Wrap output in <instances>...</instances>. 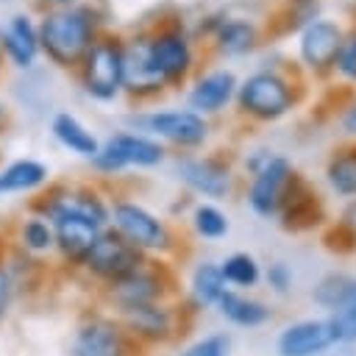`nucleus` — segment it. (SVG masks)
Instances as JSON below:
<instances>
[{"instance_id": "16", "label": "nucleus", "mask_w": 356, "mask_h": 356, "mask_svg": "<svg viewBox=\"0 0 356 356\" xmlns=\"http://www.w3.org/2000/svg\"><path fill=\"white\" fill-rule=\"evenodd\" d=\"M0 47L17 67H31L39 53L36 25L25 14H14L6 28H0Z\"/></svg>"}, {"instance_id": "25", "label": "nucleus", "mask_w": 356, "mask_h": 356, "mask_svg": "<svg viewBox=\"0 0 356 356\" xmlns=\"http://www.w3.org/2000/svg\"><path fill=\"white\" fill-rule=\"evenodd\" d=\"M222 292H225V278L220 273V264L203 261L192 273V295H195V300L209 306V303H217Z\"/></svg>"}, {"instance_id": "7", "label": "nucleus", "mask_w": 356, "mask_h": 356, "mask_svg": "<svg viewBox=\"0 0 356 356\" xmlns=\"http://www.w3.org/2000/svg\"><path fill=\"white\" fill-rule=\"evenodd\" d=\"M345 28L331 17H312L298 31V61L312 75H331L345 42Z\"/></svg>"}, {"instance_id": "35", "label": "nucleus", "mask_w": 356, "mask_h": 356, "mask_svg": "<svg viewBox=\"0 0 356 356\" xmlns=\"http://www.w3.org/2000/svg\"><path fill=\"white\" fill-rule=\"evenodd\" d=\"M8 300H11V278H8V273L0 267V317H3L6 309H8Z\"/></svg>"}, {"instance_id": "5", "label": "nucleus", "mask_w": 356, "mask_h": 356, "mask_svg": "<svg viewBox=\"0 0 356 356\" xmlns=\"http://www.w3.org/2000/svg\"><path fill=\"white\" fill-rule=\"evenodd\" d=\"M78 70L83 89L95 100H114L122 89V39L100 33Z\"/></svg>"}, {"instance_id": "19", "label": "nucleus", "mask_w": 356, "mask_h": 356, "mask_svg": "<svg viewBox=\"0 0 356 356\" xmlns=\"http://www.w3.org/2000/svg\"><path fill=\"white\" fill-rule=\"evenodd\" d=\"M53 136L64 145V147H70L72 153H81V156H86V159H95L97 156V150H100V142H97V136L75 117V114H70V111H58L56 117H53Z\"/></svg>"}, {"instance_id": "27", "label": "nucleus", "mask_w": 356, "mask_h": 356, "mask_svg": "<svg viewBox=\"0 0 356 356\" xmlns=\"http://www.w3.org/2000/svg\"><path fill=\"white\" fill-rule=\"evenodd\" d=\"M328 325H331L337 342H350V339H356V278H353V286H350L348 298H345V300L334 309V314L328 317Z\"/></svg>"}, {"instance_id": "8", "label": "nucleus", "mask_w": 356, "mask_h": 356, "mask_svg": "<svg viewBox=\"0 0 356 356\" xmlns=\"http://www.w3.org/2000/svg\"><path fill=\"white\" fill-rule=\"evenodd\" d=\"M86 264L89 273L106 278V281H120L131 273H136L145 264V256L136 245H131L117 228H103L95 242L89 245V250L81 259Z\"/></svg>"}, {"instance_id": "38", "label": "nucleus", "mask_w": 356, "mask_h": 356, "mask_svg": "<svg viewBox=\"0 0 356 356\" xmlns=\"http://www.w3.org/2000/svg\"><path fill=\"white\" fill-rule=\"evenodd\" d=\"M3 117H6V111H3V106H0V122H3Z\"/></svg>"}, {"instance_id": "26", "label": "nucleus", "mask_w": 356, "mask_h": 356, "mask_svg": "<svg viewBox=\"0 0 356 356\" xmlns=\"http://www.w3.org/2000/svg\"><path fill=\"white\" fill-rule=\"evenodd\" d=\"M220 273L225 278V284H234V286H253L259 281V264L250 253H231L222 264H220Z\"/></svg>"}, {"instance_id": "18", "label": "nucleus", "mask_w": 356, "mask_h": 356, "mask_svg": "<svg viewBox=\"0 0 356 356\" xmlns=\"http://www.w3.org/2000/svg\"><path fill=\"white\" fill-rule=\"evenodd\" d=\"M278 214L284 217L286 228H306V225L317 222V195L309 189V184L298 172H295L292 184L281 200Z\"/></svg>"}, {"instance_id": "21", "label": "nucleus", "mask_w": 356, "mask_h": 356, "mask_svg": "<svg viewBox=\"0 0 356 356\" xmlns=\"http://www.w3.org/2000/svg\"><path fill=\"white\" fill-rule=\"evenodd\" d=\"M122 317L128 323L131 331L142 334V337H167L172 331V314L159 306V303H142V306H128L122 309Z\"/></svg>"}, {"instance_id": "12", "label": "nucleus", "mask_w": 356, "mask_h": 356, "mask_svg": "<svg viewBox=\"0 0 356 356\" xmlns=\"http://www.w3.org/2000/svg\"><path fill=\"white\" fill-rule=\"evenodd\" d=\"M209 36H211L209 44L222 58L248 56V53H253L261 44V28H259L256 19H250V17H231L225 11H220L217 17H211Z\"/></svg>"}, {"instance_id": "33", "label": "nucleus", "mask_w": 356, "mask_h": 356, "mask_svg": "<svg viewBox=\"0 0 356 356\" xmlns=\"http://www.w3.org/2000/svg\"><path fill=\"white\" fill-rule=\"evenodd\" d=\"M267 281H270V286H273V289L286 292V289L292 286V270H289L284 261H275V264L267 270Z\"/></svg>"}, {"instance_id": "32", "label": "nucleus", "mask_w": 356, "mask_h": 356, "mask_svg": "<svg viewBox=\"0 0 356 356\" xmlns=\"http://www.w3.org/2000/svg\"><path fill=\"white\" fill-rule=\"evenodd\" d=\"M225 353H228V337L214 334V337H206V339L195 342L181 356H225Z\"/></svg>"}, {"instance_id": "30", "label": "nucleus", "mask_w": 356, "mask_h": 356, "mask_svg": "<svg viewBox=\"0 0 356 356\" xmlns=\"http://www.w3.org/2000/svg\"><path fill=\"white\" fill-rule=\"evenodd\" d=\"M22 242H25V248H31V250H50V248L56 245L50 222H44L42 217L25 220V225H22Z\"/></svg>"}, {"instance_id": "23", "label": "nucleus", "mask_w": 356, "mask_h": 356, "mask_svg": "<svg viewBox=\"0 0 356 356\" xmlns=\"http://www.w3.org/2000/svg\"><path fill=\"white\" fill-rule=\"evenodd\" d=\"M325 178L331 189L342 197H356V145L334 153L325 164Z\"/></svg>"}, {"instance_id": "4", "label": "nucleus", "mask_w": 356, "mask_h": 356, "mask_svg": "<svg viewBox=\"0 0 356 356\" xmlns=\"http://www.w3.org/2000/svg\"><path fill=\"white\" fill-rule=\"evenodd\" d=\"M145 53L153 75L164 89L181 86L195 67V47L181 25H164L145 33Z\"/></svg>"}, {"instance_id": "11", "label": "nucleus", "mask_w": 356, "mask_h": 356, "mask_svg": "<svg viewBox=\"0 0 356 356\" xmlns=\"http://www.w3.org/2000/svg\"><path fill=\"white\" fill-rule=\"evenodd\" d=\"M114 228L139 250H164L170 248V231L167 225L150 214L145 206L131 203V200H120L114 203Z\"/></svg>"}, {"instance_id": "9", "label": "nucleus", "mask_w": 356, "mask_h": 356, "mask_svg": "<svg viewBox=\"0 0 356 356\" xmlns=\"http://www.w3.org/2000/svg\"><path fill=\"white\" fill-rule=\"evenodd\" d=\"M161 159H164L161 142H156L145 134L122 131L100 145L92 164L103 172H117L122 167H156V164H161Z\"/></svg>"}, {"instance_id": "15", "label": "nucleus", "mask_w": 356, "mask_h": 356, "mask_svg": "<svg viewBox=\"0 0 356 356\" xmlns=\"http://www.w3.org/2000/svg\"><path fill=\"white\" fill-rule=\"evenodd\" d=\"M334 342L337 339H334L328 320H303V323L284 328V334L278 337V353L281 356H317Z\"/></svg>"}, {"instance_id": "22", "label": "nucleus", "mask_w": 356, "mask_h": 356, "mask_svg": "<svg viewBox=\"0 0 356 356\" xmlns=\"http://www.w3.org/2000/svg\"><path fill=\"white\" fill-rule=\"evenodd\" d=\"M47 181V167L33 159H19L0 172V192H25Z\"/></svg>"}, {"instance_id": "13", "label": "nucleus", "mask_w": 356, "mask_h": 356, "mask_svg": "<svg viewBox=\"0 0 356 356\" xmlns=\"http://www.w3.org/2000/svg\"><path fill=\"white\" fill-rule=\"evenodd\" d=\"M236 86H239V78H236L234 70L214 67V70L195 78V83L186 92V108L200 114V117L220 114L222 108H228L234 103Z\"/></svg>"}, {"instance_id": "20", "label": "nucleus", "mask_w": 356, "mask_h": 356, "mask_svg": "<svg viewBox=\"0 0 356 356\" xmlns=\"http://www.w3.org/2000/svg\"><path fill=\"white\" fill-rule=\"evenodd\" d=\"M114 286V298L122 309L128 306H142V303H156L159 292H161V284L156 281V275H150L145 267H139L136 273L120 278L111 284Z\"/></svg>"}, {"instance_id": "36", "label": "nucleus", "mask_w": 356, "mask_h": 356, "mask_svg": "<svg viewBox=\"0 0 356 356\" xmlns=\"http://www.w3.org/2000/svg\"><path fill=\"white\" fill-rule=\"evenodd\" d=\"M47 6H56V8H67V6H81L83 0H42Z\"/></svg>"}, {"instance_id": "1", "label": "nucleus", "mask_w": 356, "mask_h": 356, "mask_svg": "<svg viewBox=\"0 0 356 356\" xmlns=\"http://www.w3.org/2000/svg\"><path fill=\"white\" fill-rule=\"evenodd\" d=\"M36 36H39V50H44V56L53 64H58L64 70L81 67L92 42L100 36L97 14L86 3L53 8L36 25Z\"/></svg>"}, {"instance_id": "34", "label": "nucleus", "mask_w": 356, "mask_h": 356, "mask_svg": "<svg viewBox=\"0 0 356 356\" xmlns=\"http://www.w3.org/2000/svg\"><path fill=\"white\" fill-rule=\"evenodd\" d=\"M339 125H342V131H345L348 136L356 139V100L348 103V106L342 108V114H339Z\"/></svg>"}, {"instance_id": "17", "label": "nucleus", "mask_w": 356, "mask_h": 356, "mask_svg": "<svg viewBox=\"0 0 356 356\" xmlns=\"http://www.w3.org/2000/svg\"><path fill=\"white\" fill-rule=\"evenodd\" d=\"M72 353L75 356H122L125 342H122V334L111 323L95 320L78 331L72 342Z\"/></svg>"}, {"instance_id": "37", "label": "nucleus", "mask_w": 356, "mask_h": 356, "mask_svg": "<svg viewBox=\"0 0 356 356\" xmlns=\"http://www.w3.org/2000/svg\"><path fill=\"white\" fill-rule=\"evenodd\" d=\"M284 3L292 8H314L317 6V0H284Z\"/></svg>"}, {"instance_id": "3", "label": "nucleus", "mask_w": 356, "mask_h": 356, "mask_svg": "<svg viewBox=\"0 0 356 356\" xmlns=\"http://www.w3.org/2000/svg\"><path fill=\"white\" fill-rule=\"evenodd\" d=\"M236 111L256 122H275L300 103L298 81L281 67H264L245 75L234 95Z\"/></svg>"}, {"instance_id": "14", "label": "nucleus", "mask_w": 356, "mask_h": 356, "mask_svg": "<svg viewBox=\"0 0 356 356\" xmlns=\"http://www.w3.org/2000/svg\"><path fill=\"white\" fill-rule=\"evenodd\" d=\"M178 175L181 181L206 197H225L234 186V172L228 161L217 156H186L178 159Z\"/></svg>"}, {"instance_id": "24", "label": "nucleus", "mask_w": 356, "mask_h": 356, "mask_svg": "<svg viewBox=\"0 0 356 356\" xmlns=\"http://www.w3.org/2000/svg\"><path fill=\"white\" fill-rule=\"evenodd\" d=\"M217 306H220V312H222L231 323H236V325H261V323L270 317V312L264 309V303L250 300V298L236 295V292H228V289L220 295Z\"/></svg>"}, {"instance_id": "31", "label": "nucleus", "mask_w": 356, "mask_h": 356, "mask_svg": "<svg viewBox=\"0 0 356 356\" xmlns=\"http://www.w3.org/2000/svg\"><path fill=\"white\" fill-rule=\"evenodd\" d=\"M334 72H337L342 81L356 83V28L345 33V42H342V50H339V56H337Z\"/></svg>"}, {"instance_id": "28", "label": "nucleus", "mask_w": 356, "mask_h": 356, "mask_svg": "<svg viewBox=\"0 0 356 356\" xmlns=\"http://www.w3.org/2000/svg\"><path fill=\"white\" fill-rule=\"evenodd\" d=\"M192 222H195V231L206 239H220L228 234V217L211 203H200L192 214Z\"/></svg>"}, {"instance_id": "10", "label": "nucleus", "mask_w": 356, "mask_h": 356, "mask_svg": "<svg viewBox=\"0 0 356 356\" xmlns=\"http://www.w3.org/2000/svg\"><path fill=\"white\" fill-rule=\"evenodd\" d=\"M295 178V167L289 159L284 156H270L250 181V192H248V203L259 217H273L281 209V200L289 189Z\"/></svg>"}, {"instance_id": "6", "label": "nucleus", "mask_w": 356, "mask_h": 356, "mask_svg": "<svg viewBox=\"0 0 356 356\" xmlns=\"http://www.w3.org/2000/svg\"><path fill=\"white\" fill-rule=\"evenodd\" d=\"M128 122L145 136H156L164 142H172L178 147H197L209 139V120L189 111V108H167V111H145V114H131Z\"/></svg>"}, {"instance_id": "29", "label": "nucleus", "mask_w": 356, "mask_h": 356, "mask_svg": "<svg viewBox=\"0 0 356 356\" xmlns=\"http://www.w3.org/2000/svg\"><path fill=\"white\" fill-rule=\"evenodd\" d=\"M350 286H353V278H348V275H342V273H331V275H325V278L314 286V300H317L320 306H325V309H337V306L348 298Z\"/></svg>"}, {"instance_id": "2", "label": "nucleus", "mask_w": 356, "mask_h": 356, "mask_svg": "<svg viewBox=\"0 0 356 356\" xmlns=\"http://www.w3.org/2000/svg\"><path fill=\"white\" fill-rule=\"evenodd\" d=\"M44 211H47L56 245L61 248L64 256L78 261L83 259L95 236L103 231V225L108 222L106 206L92 192H70L64 197H56L44 206Z\"/></svg>"}]
</instances>
